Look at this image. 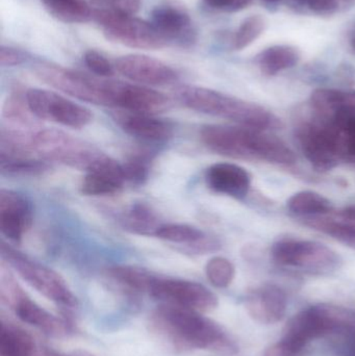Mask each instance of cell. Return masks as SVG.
I'll return each mask as SVG.
<instances>
[{
  "mask_svg": "<svg viewBox=\"0 0 355 356\" xmlns=\"http://www.w3.org/2000/svg\"><path fill=\"white\" fill-rule=\"evenodd\" d=\"M345 316L327 307H311L294 316L285 328L283 338L306 348L308 342L348 325Z\"/></svg>",
  "mask_w": 355,
  "mask_h": 356,
  "instance_id": "cell-13",
  "label": "cell"
},
{
  "mask_svg": "<svg viewBox=\"0 0 355 356\" xmlns=\"http://www.w3.org/2000/svg\"><path fill=\"white\" fill-rule=\"evenodd\" d=\"M108 275L125 290L135 293L149 292L156 276L146 270L133 266H116L108 270Z\"/></svg>",
  "mask_w": 355,
  "mask_h": 356,
  "instance_id": "cell-28",
  "label": "cell"
},
{
  "mask_svg": "<svg viewBox=\"0 0 355 356\" xmlns=\"http://www.w3.org/2000/svg\"><path fill=\"white\" fill-rule=\"evenodd\" d=\"M246 311L261 324L281 321L287 311V296L279 286L266 284L251 291L246 297Z\"/></svg>",
  "mask_w": 355,
  "mask_h": 356,
  "instance_id": "cell-16",
  "label": "cell"
},
{
  "mask_svg": "<svg viewBox=\"0 0 355 356\" xmlns=\"http://www.w3.org/2000/svg\"><path fill=\"white\" fill-rule=\"evenodd\" d=\"M350 45L355 51V29L352 31V37H350Z\"/></svg>",
  "mask_w": 355,
  "mask_h": 356,
  "instance_id": "cell-43",
  "label": "cell"
},
{
  "mask_svg": "<svg viewBox=\"0 0 355 356\" xmlns=\"http://www.w3.org/2000/svg\"><path fill=\"white\" fill-rule=\"evenodd\" d=\"M115 67L123 76L141 85L168 86L179 79L174 69L162 60L144 54L120 56Z\"/></svg>",
  "mask_w": 355,
  "mask_h": 356,
  "instance_id": "cell-14",
  "label": "cell"
},
{
  "mask_svg": "<svg viewBox=\"0 0 355 356\" xmlns=\"http://www.w3.org/2000/svg\"><path fill=\"white\" fill-rule=\"evenodd\" d=\"M156 236L167 242L193 246V251L197 253L214 250L217 247V243L208 240L204 232L187 224H163L156 230Z\"/></svg>",
  "mask_w": 355,
  "mask_h": 356,
  "instance_id": "cell-22",
  "label": "cell"
},
{
  "mask_svg": "<svg viewBox=\"0 0 355 356\" xmlns=\"http://www.w3.org/2000/svg\"><path fill=\"white\" fill-rule=\"evenodd\" d=\"M151 23L167 40L179 39L189 31L191 19L173 6H158L151 13Z\"/></svg>",
  "mask_w": 355,
  "mask_h": 356,
  "instance_id": "cell-23",
  "label": "cell"
},
{
  "mask_svg": "<svg viewBox=\"0 0 355 356\" xmlns=\"http://www.w3.org/2000/svg\"><path fill=\"white\" fill-rule=\"evenodd\" d=\"M41 347L31 334L10 323H1L0 356H38Z\"/></svg>",
  "mask_w": 355,
  "mask_h": 356,
  "instance_id": "cell-24",
  "label": "cell"
},
{
  "mask_svg": "<svg viewBox=\"0 0 355 356\" xmlns=\"http://www.w3.org/2000/svg\"><path fill=\"white\" fill-rule=\"evenodd\" d=\"M4 118L12 123L13 127L23 129H35V115L31 113L26 100V93H21L19 90L13 92L3 106Z\"/></svg>",
  "mask_w": 355,
  "mask_h": 356,
  "instance_id": "cell-31",
  "label": "cell"
},
{
  "mask_svg": "<svg viewBox=\"0 0 355 356\" xmlns=\"http://www.w3.org/2000/svg\"><path fill=\"white\" fill-rule=\"evenodd\" d=\"M288 207L296 215L312 217L327 215L333 211L329 199L312 191L296 193L288 200Z\"/></svg>",
  "mask_w": 355,
  "mask_h": 356,
  "instance_id": "cell-29",
  "label": "cell"
},
{
  "mask_svg": "<svg viewBox=\"0 0 355 356\" xmlns=\"http://www.w3.org/2000/svg\"><path fill=\"white\" fill-rule=\"evenodd\" d=\"M336 332L341 334L342 341H343V350L345 351L347 356H355V327L354 326L344 325L340 327Z\"/></svg>",
  "mask_w": 355,
  "mask_h": 356,
  "instance_id": "cell-41",
  "label": "cell"
},
{
  "mask_svg": "<svg viewBox=\"0 0 355 356\" xmlns=\"http://www.w3.org/2000/svg\"><path fill=\"white\" fill-rule=\"evenodd\" d=\"M66 356H94L91 355V353H87V351L79 350L74 351V353H71V355Z\"/></svg>",
  "mask_w": 355,
  "mask_h": 356,
  "instance_id": "cell-42",
  "label": "cell"
},
{
  "mask_svg": "<svg viewBox=\"0 0 355 356\" xmlns=\"http://www.w3.org/2000/svg\"><path fill=\"white\" fill-rule=\"evenodd\" d=\"M121 166L125 180L133 184H143L149 175L148 161L144 156H133Z\"/></svg>",
  "mask_w": 355,
  "mask_h": 356,
  "instance_id": "cell-35",
  "label": "cell"
},
{
  "mask_svg": "<svg viewBox=\"0 0 355 356\" xmlns=\"http://www.w3.org/2000/svg\"><path fill=\"white\" fill-rule=\"evenodd\" d=\"M299 52L291 46L277 45L267 48L256 58L258 67L267 75H275L293 68L299 62Z\"/></svg>",
  "mask_w": 355,
  "mask_h": 356,
  "instance_id": "cell-26",
  "label": "cell"
},
{
  "mask_svg": "<svg viewBox=\"0 0 355 356\" xmlns=\"http://www.w3.org/2000/svg\"><path fill=\"white\" fill-rule=\"evenodd\" d=\"M50 166L42 160L33 158L0 159V171L3 177H39L49 170Z\"/></svg>",
  "mask_w": 355,
  "mask_h": 356,
  "instance_id": "cell-32",
  "label": "cell"
},
{
  "mask_svg": "<svg viewBox=\"0 0 355 356\" xmlns=\"http://www.w3.org/2000/svg\"><path fill=\"white\" fill-rule=\"evenodd\" d=\"M93 17L101 25L108 40L138 49H160L168 40L158 33L151 22L125 16L115 10H96Z\"/></svg>",
  "mask_w": 355,
  "mask_h": 356,
  "instance_id": "cell-8",
  "label": "cell"
},
{
  "mask_svg": "<svg viewBox=\"0 0 355 356\" xmlns=\"http://www.w3.org/2000/svg\"><path fill=\"white\" fill-rule=\"evenodd\" d=\"M311 104L319 117L329 122L342 108L355 106V91L318 89L311 96Z\"/></svg>",
  "mask_w": 355,
  "mask_h": 356,
  "instance_id": "cell-25",
  "label": "cell"
},
{
  "mask_svg": "<svg viewBox=\"0 0 355 356\" xmlns=\"http://www.w3.org/2000/svg\"><path fill=\"white\" fill-rule=\"evenodd\" d=\"M116 106L127 112L154 115L168 111L171 100L150 88L119 81Z\"/></svg>",
  "mask_w": 355,
  "mask_h": 356,
  "instance_id": "cell-17",
  "label": "cell"
},
{
  "mask_svg": "<svg viewBox=\"0 0 355 356\" xmlns=\"http://www.w3.org/2000/svg\"><path fill=\"white\" fill-rule=\"evenodd\" d=\"M304 156L316 170L329 171L344 159L338 134L329 123H306L297 129Z\"/></svg>",
  "mask_w": 355,
  "mask_h": 356,
  "instance_id": "cell-11",
  "label": "cell"
},
{
  "mask_svg": "<svg viewBox=\"0 0 355 356\" xmlns=\"http://www.w3.org/2000/svg\"><path fill=\"white\" fill-rule=\"evenodd\" d=\"M124 181L121 164L106 156L95 166L85 171L81 191L88 196H108L119 192Z\"/></svg>",
  "mask_w": 355,
  "mask_h": 356,
  "instance_id": "cell-18",
  "label": "cell"
},
{
  "mask_svg": "<svg viewBox=\"0 0 355 356\" xmlns=\"http://www.w3.org/2000/svg\"><path fill=\"white\" fill-rule=\"evenodd\" d=\"M206 274L213 286L227 288L235 278V267L231 261L222 257L210 259L206 265Z\"/></svg>",
  "mask_w": 355,
  "mask_h": 356,
  "instance_id": "cell-33",
  "label": "cell"
},
{
  "mask_svg": "<svg viewBox=\"0 0 355 356\" xmlns=\"http://www.w3.org/2000/svg\"><path fill=\"white\" fill-rule=\"evenodd\" d=\"M48 12L66 23H85L93 17V12L85 0H42Z\"/></svg>",
  "mask_w": 355,
  "mask_h": 356,
  "instance_id": "cell-27",
  "label": "cell"
},
{
  "mask_svg": "<svg viewBox=\"0 0 355 356\" xmlns=\"http://www.w3.org/2000/svg\"><path fill=\"white\" fill-rule=\"evenodd\" d=\"M121 221H122L123 227L126 228L129 232L143 234V236H150V234L156 236V230L160 227L156 213L143 203L133 205L123 215Z\"/></svg>",
  "mask_w": 355,
  "mask_h": 356,
  "instance_id": "cell-30",
  "label": "cell"
},
{
  "mask_svg": "<svg viewBox=\"0 0 355 356\" xmlns=\"http://www.w3.org/2000/svg\"><path fill=\"white\" fill-rule=\"evenodd\" d=\"M176 94L179 99L191 110L229 119L242 127L260 131L281 127L279 119L266 108L208 88L183 86L177 89Z\"/></svg>",
  "mask_w": 355,
  "mask_h": 356,
  "instance_id": "cell-3",
  "label": "cell"
},
{
  "mask_svg": "<svg viewBox=\"0 0 355 356\" xmlns=\"http://www.w3.org/2000/svg\"><path fill=\"white\" fill-rule=\"evenodd\" d=\"M41 81L81 102L97 106H116L118 81L95 79L85 73L56 65L42 64L35 68Z\"/></svg>",
  "mask_w": 355,
  "mask_h": 356,
  "instance_id": "cell-5",
  "label": "cell"
},
{
  "mask_svg": "<svg viewBox=\"0 0 355 356\" xmlns=\"http://www.w3.org/2000/svg\"><path fill=\"white\" fill-rule=\"evenodd\" d=\"M272 257L279 265L306 268L316 271L333 269L339 263L335 251L313 241L289 240L275 243Z\"/></svg>",
  "mask_w": 355,
  "mask_h": 356,
  "instance_id": "cell-12",
  "label": "cell"
},
{
  "mask_svg": "<svg viewBox=\"0 0 355 356\" xmlns=\"http://www.w3.org/2000/svg\"><path fill=\"white\" fill-rule=\"evenodd\" d=\"M208 6L223 12H237L243 10L251 0H204Z\"/></svg>",
  "mask_w": 355,
  "mask_h": 356,
  "instance_id": "cell-39",
  "label": "cell"
},
{
  "mask_svg": "<svg viewBox=\"0 0 355 356\" xmlns=\"http://www.w3.org/2000/svg\"><path fill=\"white\" fill-rule=\"evenodd\" d=\"M116 120L125 133L143 141L164 142L173 135V127L170 123L152 115L129 112L119 114Z\"/></svg>",
  "mask_w": 355,
  "mask_h": 356,
  "instance_id": "cell-20",
  "label": "cell"
},
{
  "mask_svg": "<svg viewBox=\"0 0 355 356\" xmlns=\"http://www.w3.org/2000/svg\"><path fill=\"white\" fill-rule=\"evenodd\" d=\"M113 10L125 16H133L139 12L142 0H110Z\"/></svg>",
  "mask_w": 355,
  "mask_h": 356,
  "instance_id": "cell-40",
  "label": "cell"
},
{
  "mask_svg": "<svg viewBox=\"0 0 355 356\" xmlns=\"http://www.w3.org/2000/svg\"><path fill=\"white\" fill-rule=\"evenodd\" d=\"M26 100L31 113L40 120L81 129L90 124L93 119L89 108L48 90L29 89L26 92Z\"/></svg>",
  "mask_w": 355,
  "mask_h": 356,
  "instance_id": "cell-9",
  "label": "cell"
},
{
  "mask_svg": "<svg viewBox=\"0 0 355 356\" xmlns=\"http://www.w3.org/2000/svg\"><path fill=\"white\" fill-rule=\"evenodd\" d=\"M0 296L21 321L38 328L47 336L65 338L72 332L71 324L66 319L56 317L31 300L17 284L14 276L4 269L1 270L0 275Z\"/></svg>",
  "mask_w": 355,
  "mask_h": 356,
  "instance_id": "cell-7",
  "label": "cell"
},
{
  "mask_svg": "<svg viewBox=\"0 0 355 356\" xmlns=\"http://www.w3.org/2000/svg\"><path fill=\"white\" fill-rule=\"evenodd\" d=\"M33 224L31 201L16 191L0 190V230L14 243H20Z\"/></svg>",
  "mask_w": 355,
  "mask_h": 356,
  "instance_id": "cell-15",
  "label": "cell"
},
{
  "mask_svg": "<svg viewBox=\"0 0 355 356\" xmlns=\"http://www.w3.org/2000/svg\"><path fill=\"white\" fill-rule=\"evenodd\" d=\"M302 351L304 349L299 348L286 339H281L279 342L268 347L265 351L264 356H299Z\"/></svg>",
  "mask_w": 355,
  "mask_h": 356,
  "instance_id": "cell-37",
  "label": "cell"
},
{
  "mask_svg": "<svg viewBox=\"0 0 355 356\" xmlns=\"http://www.w3.org/2000/svg\"><path fill=\"white\" fill-rule=\"evenodd\" d=\"M151 322L156 332L177 348L235 351L224 330L199 312L164 303L154 312Z\"/></svg>",
  "mask_w": 355,
  "mask_h": 356,
  "instance_id": "cell-1",
  "label": "cell"
},
{
  "mask_svg": "<svg viewBox=\"0 0 355 356\" xmlns=\"http://www.w3.org/2000/svg\"><path fill=\"white\" fill-rule=\"evenodd\" d=\"M148 294L164 303L193 309L199 313H208L218 307V298L212 291L198 282L190 280L156 276Z\"/></svg>",
  "mask_w": 355,
  "mask_h": 356,
  "instance_id": "cell-10",
  "label": "cell"
},
{
  "mask_svg": "<svg viewBox=\"0 0 355 356\" xmlns=\"http://www.w3.org/2000/svg\"><path fill=\"white\" fill-rule=\"evenodd\" d=\"M265 2H269V3H274V2L281 1V0H263Z\"/></svg>",
  "mask_w": 355,
  "mask_h": 356,
  "instance_id": "cell-44",
  "label": "cell"
},
{
  "mask_svg": "<svg viewBox=\"0 0 355 356\" xmlns=\"http://www.w3.org/2000/svg\"><path fill=\"white\" fill-rule=\"evenodd\" d=\"M1 259L40 294L65 311L76 309V297L58 272L29 259L6 243L1 244Z\"/></svg>",
  "mask_w": 355,
  "mask_h": 356,
  "instance_id": "cell-6",
  "label": "cell"
},
{
  "mask_svg": "<svg viewBox=\"0 0 355 356\" xmlns=\"http://www.w3.org/2000/svg\"><path fill=\"white\" fill-rule=\"evenodd\" d=\"M31 150L43 161H53L66 166L88 171L106 158L92 144L77 139L60 129L31 131Z\"/></svg>",
  "mask_w": 355,
  "mask_h": 356,
  "instance_id": "cell-4",
  "label": "cell"
},
{
  "mask_svg": "<svg viewBox=\"0 0 355 356\" xmlns=\"http://www.w3.org/2000/svg\"><path fill=\"white\" fill-rule=\"evenodd\" d=\"M208 186L219 194L242 199L248 194L251 186L249 173L235 164L219 163L206 170Z\"/></svg>",
  "mask_w": 355,
  "mask_h": 356,
  "instance_id": "cell-19",
  "label": "cell"
},
{
  "mask_svg": "<svg viewBox=\"0 0 355 356\" xmlns=\"http://www.w3.org/2000/svg\"><path fill=\"white\" fill-rule=\"evenodd\" d=\"M83 60L88 68L100 77H110L114 75L113 65L96 50H88L83 56Z\"/></svg>",
  "mask_w": 355,
  "mask_h": 356,
  "instance_id": "cell-36",
  "label": "cell"
},
{
  "mask_svg": "<svg viewBox=\"0 0 355 356\" xmlns=\"http://www.w3.org/2000/svg\"><path fill=\"white\" fill-rule=\"evenodd\" d=\"M202 143L216 154L233 159L261 160L277 165H293L294 152L274 136L249 127L208 125L200 131Z\"/></svg>",
  "mask_w": 355,
  "mask_h": 356,
  "instance_id": "cell-2",
  "label": "cell"
},
{
  "mask_svg": "<svg viewBox=\"0 0 355 356\" xmlns=\"http://www.w3.org/2000/svg\"><path fill=\"white\" fill-rule=\"evenodd\" d=\"M26 54L12 47L1 46L0 48V64L3 67L18 66L26 62Z\"/></svg>",
  "mask_w": 355,
  "mask_h": 356,
  "instance_id": "cell-38",
  "label": "cell"
},
{
  "mask_svg": "<svg viewBox=\"0 0 355 356\" xmlns=\"http://www.w3.org/2000/svg\"><path fill=\"white\" fill-rule=\"evenodd\" d=\"M266 23L263 17L258 15L248 17L236 31L233 40V47L236 50H242L247 47L262 35Z\"/></svg>",
  "mask_w": 355,
  "mask_h": 356,
  "instance_id": "cell-34",
  "label": "cell"
},
{
  "mask_svg": "<svg viewBox=\"0 0 355 356\" xmlns=\"http://www.w3.org/2000/svg\"><path fill=\"white\" fill-rule=\"evenodd\" d=\"M306 220V225L310 227L355 247V207H346L333 217L312 216Z\"/></svg>",
  "mask_w": 355,
  "mask_h": 356,
  "instance_id": "cell-21",
  "label": "cell"
}]
</instances>
